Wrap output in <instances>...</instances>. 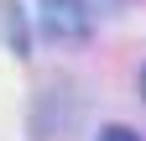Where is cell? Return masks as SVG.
Listing matches in <instances>:
<instances>
[{"instance_id": "277c9868", "label": "cell", "mask_w": 146, "mask_h": 141, "mask_svg": "<svg viewBox=\"0 0 146 141\" xmlns=\"http://www.w3.org/2000/svg\"><path fill=\"white\" fill-rule=\"evenodd\" d=\"M141 94H146V68H141Z\"/></svg>"}, {"instance_id": "3957f363", "label": "cell", "mask_w": 146, "mask_h": 141, "mask_svg": "<svg viewBox=\"0 0 146 141\" xmlns=\"http://www.w3.org/2000/svg\"><path fill=\"white\" fill-rule=\"evenodd\" d=\"M99 141H141V136H136L131 126H104V131H99Z\"/></svg>"}, {"instance_id": "7a4b0ae2", "label": "cell", "mask_w": 146, "mask_h": 141, "mask_svg": "<svg viewBox=\"0 0 146 141\" xmlns=\"http://www.w3.org/2000/svg\"><path fill=\"white\" fill-rule=\"evenodd\" d=\"M0 31H5V47L16 52V58L31 52V31H26V16H21L16 0H0Z\"/></svg>"}, {"instance_id": "6da1fadb", "label": "cell", "mask_w": 146, "mask_h": 141, "mask_svg": "<svg viewBox=\"0 0 146 141\" xmlns=\"http://www.w3.org/2000/svg\"><path fill=\"white\" fill-rule=\"evenodd\" d=\"M36 21H42V37L52 42H84L94 31V11L89 0H36Z\"/></svg>"}]
</instances>
